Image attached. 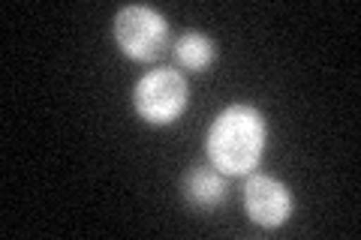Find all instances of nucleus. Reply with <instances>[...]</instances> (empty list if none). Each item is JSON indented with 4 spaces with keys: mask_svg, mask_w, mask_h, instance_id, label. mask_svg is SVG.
<instances>
[{
    "mask_svg": "<svg viewBox=\"0 0 361 240\" xmlns=\"http://www.w3.org/2000/svg\"><path fill=\"white\" fill-rule=\"evenodd\" d=\"M268 123L265 114L253 106H229L211 120L205 135L208 163L226 177L253 175L259 159L265 153Z\"/></svg>",
    "mask_w": 361,
    "mask_h": 240,
    "instance_id": "obj_1",
    "label": "nucleus"
},
{
    "mask_svg": "<svg viewBox=\"0 0 361 240\" xmlns=\"http://www.w3.org/2000/svg\"><path fill=\"white\" fill-rule=\"evenodd\" d=\"M226 175H220L211 163L208 165H190L180 177V192L184 198L199 210H214L226 201Z\"/></svg>",
    "mask_w": 361,
    "mask_h": 240,
    "instance_id": "obj_5",
    "label": "nucleus"
},
{
    "mask_svg": "<svg viewBox=\"0 0 361 240\" xmlns=\"http://www.w3.org/2000/svg\"><path fill=\"white\" fill-rule=\"evenodd\" d=\"M133 106L151 127H172L190 106V84L172 66H160L139 78L133 90Z\"/></svg>",
    "mask_w": 361,
    "mask_h": 240,
    "instance_id": "obj_2",
    "label": "nucleus"
},
{
    "mask_svg": "<svg viewBox=\"0 0 361 240\" xmlns=\"http://www.w3.org/2000/svg\"><path fill=\"white\" fill-rule=\"evenodd\" d=\"M115 39L130 61L151 63L169 45V21L148 4H130L115 15Z\"/></svg>",
    "mask_w": 361,
    "mask_h": 240,
    "instance_id": "obj_3",
    "label": "nucleus"
},
{
    "mask_svg": "<svg viewBox=\"0 0 361 240\" xmlns=\"http://www.w3.org/2000/svg\"><path fill=\"white\" fill-rule=\"evenodd\" d=\"M175 61L190 72L208 70V66L217 61V42L199 30H187L184 37L175 42Z\"/></svg>",
    "mask_w": 361,
    "mask_h": 240,
    "instance_id": "obj_6",
    "label": "nucleus"
},
{
    "mask_svg": "<svg viewBox=\"0 0 361 240\" xmlns=\"http://www.w3.org/2000/svg\"><path fill=\"white\" fill-rule=\"evenodd\" d=\"M244 210L256 225L280 228L289 222L292 210H295V198H292V192L283 180L253 171V175H247V184H244Z\"/></svg>",
    "mask_w": 361,
    "mask_h": 240,
    "instance_id": "obj_4",
    "label": "nucleus"
}]
</instances>
